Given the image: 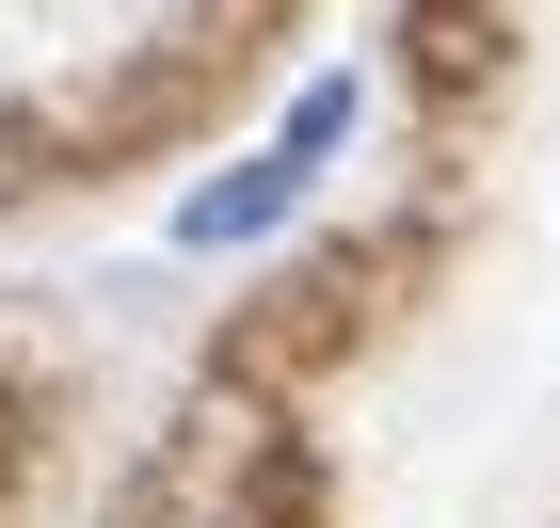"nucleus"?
I'll list each match as a JSON object with an SVG mask.
<instances>
[{
    "mask_svg": "<svg viewBox=\"0 0 560 528\" xmlns=\"http://www.w3.org/2000/svg\"><path fill=\"white\" fill-rule=\"evenodd\" d=\"M304 176H320V161H304V144H272L257 176H224V192H192V209H176V240H257V224H289V192H304Z\"/></svg>",
    "mask_w": 560,
    "mask_h": 528,
    "instance_id": "1",
    "label": "nucleus"
}]
</instances>
